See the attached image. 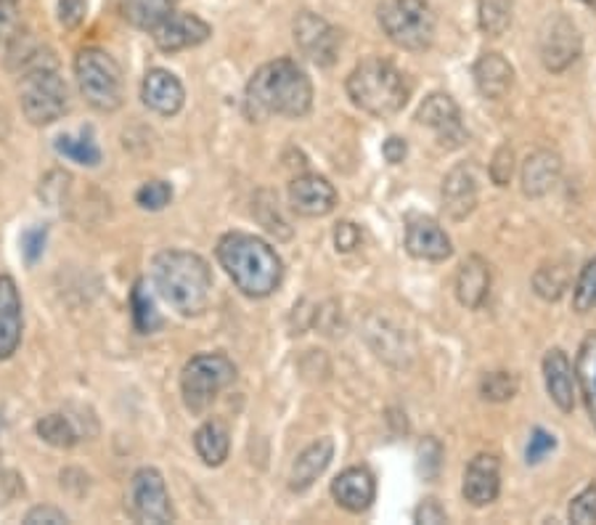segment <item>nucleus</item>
Instances as JSON below:
<instances>
[{"instance_id":"obj_47","label":"nucleus","mask_w":596,"mask_h":525,"mask_svg":"<svg viewBox=\"0 0 596 525\" xmlns=\"http://www.w3.org/2000/svg\"><path fill=\"white\" fill-rule=\"evenodd\" d=\"M382 154H385V160L390 162V165H400V162L406 160V154H409V147H406L403 138L393 136L387 138L385 147H382Z\"/></svg>"},{"instance_id":"obj_41","label":"nucleus","mask_w":596,"mask_h":525,"mask_svg":"<svg viewBox=\"0 0 596 525\" xmlns=\"http://www.w3.org/2000/svg\"><path fill=\"white\" fill-rule=\"evenodd\" d=\"M555 449H557V438L551 436V433H546L544 427H535L533 436H531V443H527L525 457L531 464H538L541 460H546V457H549Z\"/></svg>"},{"instance_id":"obj_16","label":"nucleus","mask_w":596,"mask_h":525,"mask_svg":"<svg viewBox=\"0 0 596 525\" xmlns=\"http://www.w3.org/2000/svg\"><path fill=\"white\" fill-rule=\"evenodd\" d=\"M501 491V462L494 454H477L467 464L461 493L472 507H488Z\"/></svg>"},{"instance_id":"obj_2","label":"nucleus","mask_w":596,"mask_h":525,"mask_svg":"<svg viewBox=\"0 0 596 525\" xmlns=\"http://www.w3.org/2000/svg\"><path fill=\"white\" fill-rule=\"evenodd\" d=\"M151 279L160 298L181 316H199L210 303L212 271L197 252H160L151 261Z\"/></svg>"},{"instance_id":"obj_23","label":"nucleus","mask_w":596,"mask_h":525,"mask_svg":"<svg viewBox=\"0 0 596 525\" xmlns=\"http://www.w3.org/2000/svg\"><path fill=\"white\" fill-rule=\"evenodd\" d=\"M474 86L485 99L498 101L509 93L514 83V70L501 53H483V57L474 62Z\"/></svg>"},{"instance_id":"obj_26","label":"nucleus","mask_w":596,"mask_h":525,"mask_svg":"<svg viewBox=\"0 0 596 525\" xmlns=\"http://www.w3.org/2000/svg\"><path fill=\"white\" fill-rule=\"evenodd\" d=\"M194 449L210 467H221L228 460L231 436L228 427L221 420H207L197 433H194Z\"/></svg>"},{"instance_id":"obj_38","label":"nucleus","mask_w":596,"mask_h":525,"mask_svg":"<svg viewBox=\"0 0 596 525\" xmlns=\"http://www.w3.org/2000/svg\"><path fill=\"white\" fill-rule=\"evenodd\" d=\"M570 521L581 525L596 523V480L588 483L573 499V504H570Z\"/></svg>"},{"instance_id":"obj_33","label":"nucleus","mask_w":596,"mask_h":525,"mask_svg":"<svg viewBox=\"0 0 596 525\" xmlns=\"http://www.w3.org/2000/svg\"><path fill=\"white\" fill-rule=\"evenodd\" d=\"M533 287L544 300H559L568 287V274L559 265H541L533 276Z\"/></svg>"},{"instance_id":"obj_44","label":"nucleus","mask_w":596,"mask_h":525,"mask_svg":"<svg viewBox=\"0 0 596 525\" xmlns=\"http://www.w3.org/2000/svg\"><path fill=\"white\" fill-rule=\"evenodd\" d=\"M358 241H361V228L356 223H337V228H334V245H337L339 252H352L358 247Z\"/></svg>"},{"instance_id":"obj_34","label":"nucleus","mask_w":596,"mask_h":525,"mask_svg":"<svg viewBox=\"0 0 596 525\" xmlns=\"http://www.w3.org/2000/svg\"><path fill=\"white\" fill-rule=\"evenodd\" d=\"M573 305L578 313H588L596 308V258H592V261L583 265L581 276H578Z\"/></svg>"},{"instance_id":"obj_24","label":"nucleus","mask_w":596,"mask_h":525,"mask_svg":"<svg viewBox=\"0 0 596 525\" xmlns=\"http://www.w3.org/2000/svg\"><path fill=\"white\" fill-rule=\"evenodd\" d=\"M491 292V265L480 255H470L461 263L459 276H456V298L464 308H480Z\"/></svg>"},{"instance_id":"obj_17","label":"nucleus","mask_w":596,"mask_h":525,"mask_svg":"<svg viewBox=\"0 0 596 525\" xmlns=\"http://www.w3.org/2000/svg\"><path fill=\"white\" fill-rule=\"evenodd\" d=\"M210 35V24L199 20L197 14H170L167 20L154 29V43L160 51L178 53L186 51V48L204 43Z\"/></svg>"},{"instance_id":"obj_12","label":"nucleus","mask_w":596,"mask_h":525,"mask_svg":"<svg viewBox=\"0 0 596 525\" xmlns=\"http://www.w3.org/2000/svg\"><path fill=\"white\" fill-rule=\"evenodd\" d=\"M417 120L422 125H427V128L435 130L443 147H448V149L461 147V141L467 138L464 125H461L459 107H456V101L448 93L427 96V99L422 101V107H419Z\"/></svg>"},{"instance_id":"obj_36","label":"nucleus","mask_w":596,"mask_h":525,"mask_svg":"<svg viewBox=\"0 0 596 525\" xmlns=\"http://www.w3.org/2000/svg\"><path fill=\"white\" fill-rule=\"evenodd\" d=\"M173 199V186L167 180H149L141 189L136 191V204L144 210H151V213H160L165 210Z\"/></svg>"},{"instance_id":"obj_14","label":"nucleus","mask_w":596,"mask_h":525,"mask_svg":"<svg viewBox=\"0 0 596 525\" xmlns=\"http://www.w3.org/2000/svg\"><path fill=\"white\" fill-rule=\"evenodd\" d=\"M406 250L419 261L437 263L451 258L454 247L440 223L427 218V215H411L409 226H406Z\"/></svg>"},{"instance_id":"obj_1","label":"nucleus","mask_w":596,"mask_h":525,"mask_svg":"<svg viewBox=\"0 0 596 525\" xmlns=\"http://www.w3.org/2000/svg\"><path fill=\"white\" fill-rule=\"evenodd\" d=\"M313 107V86L308 75L291 59L268 62L249 77L247 112L252 120L265 117H306Z\"/></svg>"},{"instance_id":"obj_15","label":"nucleus","mask_w":596,"mask_h":525,"mask_svg":"<svg viewBox=\"0 0 596 525\" xmlns=\"http://www.w3.org/2000/svg\"><path fill=\"white\" fill-rule=\"evenodd\" d=\"M24 329L22 295L9 274H0V361H9L20 350Z\"/></svg>"},{"instance_id":"obj_39","label":"nucleus","mask_w":596,"mask_h":525,"mask_svg":"<svg viewBox=\"0 0 596 525\" xmlns=\"http://www.w3.org/2000/svg\"><path fill=\"white\" fill-rule=\"evenodd\" d=\"M440 460H443V446L435 438H424V443L419 446V470L427 480H435L440 473Z\"/></svg>"},{"instance_id":"obj_19","label":"nucleus","mask_w":596,"mask_h":525,"mask_svg":"<svg viewBox=\"0 0 596 525\" xmlns=\"http://www.w3.org/2000/svg\"><path fill=\"white\" fill-rule=\"evenodd\" d=\"M141 99L151 112L173 117V114H178L181 107H184L186 93H184V86H181V80L173 75V72L151 70L149 75L144 77Z\"/></svg>"},{"instance_id":"obj_29","label":"nucleus","mask_w":596,"mask_h":525,"mask_svg":"<svg viewBox=\"0 0 596 525\" xmlns=\"http://www.w3.org/2000/svg\"><path fill=\"white\" fill-rule=\"evenodd\" d=\"M131 311H133V327L141 332V335H151V332H157L162 327V316H160V311H157L154 300H151L144 279H138L136 287H133Z\"/></svg>"},{"instance_id":"obj_13","label":"nucleus","mask_w":596,"mask_h":525,"mask_svg":"<svg viewBox=\"0 0 596 525\" xmlns=\"http://www.w3.org/2000/svg\"><path fill=\"white\" fill-rule=\"evenodd\" d=\"M289 202L291 210L306 215V218H324L337 204V191H334V186L324 175L306 173L297 175L289 184Z\"/></svg>"},{"instance_id":"obj_25","label":"nucleus","mask_w":596,"mask_h":525,"mask_svg":"<svg viewBox=\"0 0 596 525\" xmlns=\"http://www.w3.org/2000/svg\"><path fill=\"white\" fill-rule=\"evenodd\" d=\"M334 457V440L332 438H319L315 443H310L295 464H291L289 475V488L291 491H306L319 480V475H324V470L330 467Z\"/></svg>"},{"instance_id":"obj_48","label":"nucleus","mask_w":596,"mask_h":525,"mask_svg":"<svg viewBox=\"0 0 596 525\" xmlns=\"http://www.w3.org/2000/svg\"><path fill=\"white\" fill-rule=\"evenodd\" d=\"M581 3H586V5H592V9H596V0H581Z\"/></svg>"},{"instance_id":"obj_4","label":"nucleus","mask_w":596,"mask_h":525,"mask_svg":"<svg viewBox=\"0 0 596 525\" xmlns=\"http://www.w3.org/2000/svg\"><path fill=\"white\" fill-rule=\"evenodd\" d=\"M409 83L403 72L385 59H367L350 72L348 96L358 110L374 117H393L409 104Z\"/></svg>"},{"instance_id":"obj_27","label":"nucleus","mask_w":596,"mask_h":525,"mask_svg":"<svg viewBox=\"0 0 596 525\" xmlns=\"http://www.w3.org/2000/svg\"><path fill=\"white\" fill-rule=\"evenodd\" d=\"M173 14V0H123V16L133 27L154 33Z\"/></svg>"},{"instance_id":"obj_18","label":"nucleus","mask_w":596,"mask_h":525,"mask_svg":"<svg viewBox=\"0 0 596 525\" xmlns=\"http://www.w3.org/2000/svg\"><path fill=\"white\" fill-rule=\"evenodd\" d=\"M332 497L343 510L361 515L376 499V480L367 467H348L332 480Z\"/></svg>"},{"instance_id":"obj_6","label":"nucleus","mask_w":596,"mask_h":525,"mask_svg":"<svg viewBox=\"0 0 596 525\" xmlns=\"http://www.w3.org/2000/svg\"><path fill=\"white\" fill-rule=\"evenodd\" d=\"M376 20L382 33L406 51H424L435 40V14L427 0H382Z\"/></svg>"},{"instance_id":"obj_7","label":"nucleus","mask_w":596,"mask_h":525,"mask_svg":"<svg viewBox=\"0 0 596 525\" xmlns=\"http://www.w3.org/2000/svg\"><path fill=\"white\" fill-rule=\"evenodd\" d=\"M236 379V366L223 353H199L184 366L181 390L184 403L191 414H204L215 403L221 390H226Z\"/></svg>"},{"instance_id":"obj_32","label":"nucleus","mask_w":596,"mask_h":525,"mask_svg":"<svg viewBox=\"0 0 596 525\" xmlns=\"http://www.w3.org/2000/svg\"><path fill=\"white\" fill-rule=\"evenodd\" d=\"M53 147H57L59 154L66 157V160L77 162V165L96 167L101 162V149L94 138L62 136V138H57V143H53Z\"/></svg>"},{"instance_id":"obj_46","label":"nucleus","mask_w":596,"mask_h":525,"mask_svg":"<svg viewBox=\"0 0 596 525\" xmlns=\"http://www.w3.org/2000/svg\"><path fill=\"white\" fill-rule=\"evenodd\" d=\"M413 521L417 523H427V525H435V523H446V510H443L440 504L435 502V499H424L422 504L417 507V512H413Z\"/></svg>"},{"instance_id":"obj_31","label":"nucleus","mask_w":596,"mask_h":525,"mask_svg":"<svg viewBox=\"0 0 596 525\" xmlns=\"http://www.w3.org/2000/svg\"><path fill=\"white\" fill-rule=\"evenodd\" d=\"M38 436L46 440L48 446H57V449H72V446L80 440V433L72 425L70 416L64 414H48L35 425Z\"/></svg>"},{"instance_id":"obj_3","label":"nucleus","mask_w":596,"mask_h":525,"mask_svg":"<svg viewBox=\"0 0 596 525\" xmlns=\"http://www.w3.org/2000/svg\"><path fill=\"white\" fill-rule=\"evenodd\" d=\"M218 261L247 298H268L282 285L284 263L271 245L252 234H226L218 241Z\"/></svg>"},{"instance_id":"obj_11","label":"nucleus","mask_w":596,"mask_h":525,"mask_svg":"<svg viewBox=\"0 0 596 525\" xmlns=\"http://www.w3.org/2000/svg\"><path fill=\"white\" fill-rule=\"evenodd\" d=\"M295 43L308 62L332 66L339 53V33L324 16L313 11H302L295 20Z\"/></svg>"},{"instance_id":"obj_35","label":"nucleus","mask_w":596,"mask_h":525,"mask_svg":"<svg viewBox=\"0 0 596 525\" xmlns=\"http://www.w3.org/2000/svg\"><path fill=\"white\" fill-rule=\"evenodd\" d=\"M480 393L485 401H509L517 393V377L509 372H491L480 383Z\"/></svg>"},{"instance_id":"obj_10","label":"nucleus","mask_w":596,"mask_h":525,"mask_svg":"<svg viewBox=\"0 0 596 525\" xmlns=\"http://www.w3.org/2000/svg\"><path fill=\"white\" fill-rule=\"evenodd\" d=\"M541 59H544L546 70L551 72H564L568 66H573L581 57V35L573 20H568L564 14H555L544 22L541 27Z\"/></svg>"},{"instance_id":"obj_43","label":"nucleus","mask_w":596,"mask_h":525,"mask_svg":"<svg viewBox=\"0 0 596 525\" xmlns=\"http://www.w3.org/2000/svg\"><path fill=\"white\" fill-rule=\"evenodd\" d=\"M88 14V0H59V24L64 29H77Z\"/></svg>"},{"instance_id":"obj_20","label":"nucleus","mask_w":596,"mask_h":525,"mask_svg":"<svg viewBox=\"0 0 596 525\" xmlns=\"http://www.w3.org/2000/svg\"><path fill=\"white\" fill-rule=\"evenodd\" d=\"M443 208L454 221H464L477 208V178L472 165H456L443 180Z\"/></svg>"},{"instance_id":"obj_9","label":"nucleus","mask_w":596,"mask_h":525,"mask_svg":"<svg viewBox=\"0 0 596 525\" xmlns=\"http://www.w3.org/2000/svg\"><path fill=\"white\" fill-rule=\"evenodd\" d=\"M127 512L136 523H173L175 512L160 470L141 467L127 488Z\"/></svg>"},{"instance_id":"obj_40","label":"nucleus","mask_w":596,"mask_h":525,"mask_svg":"<svg viewBox=\"0 0 596 525\" xmlns=\"http://www.w3.org/2000/svg\"><path fill=\"white\" fill-rule=\"evenodd\" d=\"M514 173V152L512 147H498V152L494 154V162H491V180H494L496 186H507L509 180H512Z\"/></svg>"},{"instance_id":"obj_8","label":"nucleus","mask_w":596,"mask_h":525,"mask_svg":"<svg viewBox=\"0 0 596 525\" xmlns=\"http://www.w3.org/2000/svg\"><path fill=\"white\" fill-rule=\"evenodd\" d=\"M20 104L33 125H51L70 107V90L57 66H38L22 75Z\"/></svg>"},{"instance_id":"obj_22","label":"nucleus","mask_w":596,"mask_h":525,"mask_svg":"<svg viewBox=\"0 0 596 525\" xmlns=\"http://www.w3.org/2000/svg\"><path fill=\"white\" fill-rule=\"evenodd\" d=\"M559 173H562L559 154L551 152V149H538L522 165V191L533 199L549 195L559 180Z\"/></svg>"},{"instance_id":"obj_42","label":"nucleus","mask_w":596,"mask_h":525,"mask_svg":"<svg viewBox=\"0 0 596 525\" xmlns=\"http://www.w3.org/2000/svg\"><path fill=\"white\" fill-rule=\"evenodd\" d=\"M46 239H48V228L46 226L27 228V232L22 234V252H24V261H27L29 265L38 263L42 250H46Z\"/></svg>"},{"instance_id":"obj_30","label":"nucleus","mask_w":596,"mask_h":525,"mask_svg":"<svg viewBox=\"0 0 596 525\" xmlns=\"http://www.w3.org/2000/svg\"><path fill=\"white\" fill-rule=\"evenodd\" d=\"M512 0H480L477 20L480 29L491 38H501L509 27H512Z\"/></svg>"},{"instance_id":"obj_45","label":"nucleus","mask_w":596,"mask_h":525,"mask_svg":"<svg viewBox=\"0 0 596 525\" xmlns=\"http://www.w3.org/2000/svg\"><path fill=\"white\" fill-rule=\"evenodd\" d=\"M24 523L27 525H62L66 523V515L62 510H57V507H33V510L24 515Z\"/></svg>"},{"instance_id":"obj_37","label":"nucleus","mask_w":596,"mask_h":525,"mask_svg":"<svg viewBox=\"0 0 596 525\" xmlns=\"http://www.w3.org/2000/svg\"><path fill=\"white\" fill-rule=\"evenodd\" d=\"M22 33L20 0H0V43L9 46Z\"/></svg>"},{"instance_id":"obj_21","label":"nucleus","mask_w":596,"mask_h":525,"mask_svg":"<svg viewBox=\"0 0 596 525\" xmlns=\"http://www.w3.org/2000/svg\"><path fill=\"white\" fill-rule=\"evenodd\" d=\"M544 379L551 401L562 412H573L575 407V372L568 353L562 348H551L544 359Z\"/></svg>"},{"instance_id":"obj_5","label":"nucleus","mask_w":596,"mask_h":525,"mask_svg":"<svg viewBox=\"0 0 596 525\" xmlns=\"http://www.w3.org/2000/svg\"><path fill=\"white\" fill-rule=\"evenodd\" d=\"M75 77L83 99L96 112H114L123 107V70L107 51H101V48H83L75 59Z\"/></svg>"},{"instance_id":"obj_28","label":"nucleus","mask_w":596,"mask_h":525,"mask_svg":"<svg viewBox=\"0 0 596 525\" xmlns=\"http://www.w3.org/2000/svg\"><path fill=\"white\" fill-rule=\"evenodd\" d=\"M575 377L581 383L583 398H586V409L592 422L596 425V335H588L578 350Z\"/></svg>"}]
</instances>
